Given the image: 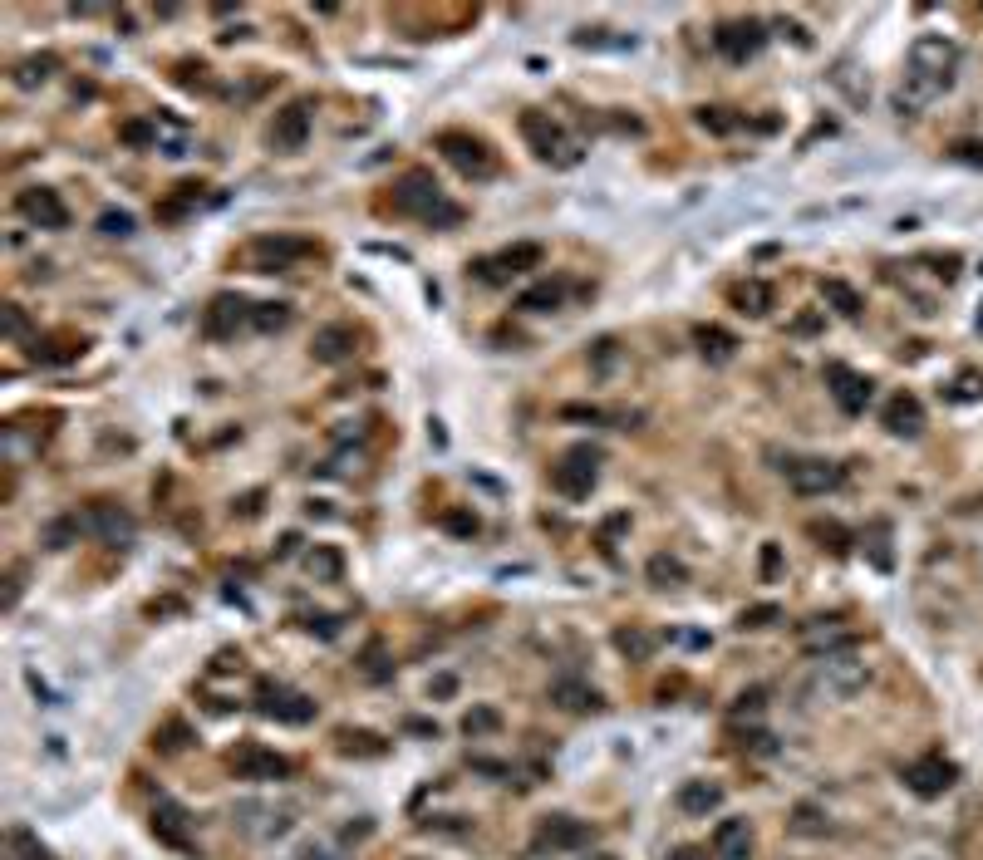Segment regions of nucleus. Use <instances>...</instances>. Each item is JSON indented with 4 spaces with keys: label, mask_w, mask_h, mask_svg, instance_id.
Instances as JSON below:
<instances>
[{
    "label": "nucleus",
    "mask_w": 983,
    "mask_h": 860,
    "mask_svg": "<svg viewBox=\"0 0 983 860\" xmlns=\"http://www.w3.org/2000/svg\"><path fill=\"white\" fill-rule=\"evenodd\" d=\"M394 212H404V217H413V222H423V227H433V231H448L463 222V207L433 182V172H423V168H408L394 182Z\"/></svg>",
    "instance_id": "nucleus-1"
},
{
    "label": "nucleus",
    "mask_w": 983,
    "mask_h": 860,
    "mask_svg": "<svg viewBox=\"0 0 983 860\" xmlns=\"http://www.w3.org/2000/svg\"><path fill=\"white\" fill-rule=\"evenodd\" d=\"M438 153L453 163V168L472 177V182H487V177H497V153L482 143V138H472V133H438Z\"/></svg>",
    "instance_id": "nucleus-2"
},
{
    "label": "nucleus",
    "mask_w": 983,
    "mask_h": 860,
    "mask_svg": "<svg viewBox=\"0 0 983 860\" xmlns=\"http://www.w3.org/2000/svg\"><path fill=\"white\" fill-rule=\"evenodd\" d=\"M595 482H600V448H571L566 458L551 467V487L561 492V497H571V502H580V497H590L595 492Z\"/></svg>",
    "instance_id": "nucleus-3"
},
{
    "label": "nucleus",
    "mask_w": 983,
    "mask_h": 860,
    "mask_svg": "<svg viewBox=\"0 0 983 860\" xmlns=\"http://www.w3.org/2000/svg\"><path fill=\"white\" fill-rule=\"evenodd\" d=\"M590 841H595V826H590V821H576V816H551V821H541V831H536L531 851H536V856H566V851H585Z\"/></svg>",
    "instance_id": "nucleus-4"
},
{
    "label": "nucleus",
    "mask_w": 983,
    "mask_h": 860,
    "mask_svg": "<svg viewBox=\"0 0 983 860\" xmlns=\"http://www.w3.org/2000/svg\"><path fill=\"white\" fill-rule=\"evenodd\" d=\"M256 713L261 718H276V723H310L320 708H315V698H305V693H295L286 684H266L256 688Z\"/></svg>",
    "instance_id": "nucleus-5"
},
{
    "label": "nucleus",
    "mask_w": 983,
    "mask_h": 860,
    "mask_svg": "<svg viewBox=\"0 0 983 860\" xmlns=\"http://www.w3.org/2000/svg\"><path fill=\"white\" fill-rule=\"evenodd\" d=\"M816 679H821V688H826L831 698H856V693L870 684V664L866 659H856L851 649H846V654H826L821 669H816Z\"/></svg>",
    "instance_id": "nucleus-6"
},
{
    "label": "nucleus",
    "mask_w": 983,
    "mask_h": 860,
    "mask_svg": "<svg viewBox=\"0 0 983 860\" xmlns=\"http://www.w3.org/2000/svg\"><path fill=\"white\" fill-rule=\"evenodd\" d=\"M713 45H718V55H723V59L748 64V59L762 55L767 30H762V20H728V25H718V30H713Z\"/></svg>",
    "instance_id": "nucleus-7"
},
{
    "label": "nucleus",
    "mask_w": 983,
    "mask_h": 860,
    "mask_svg": "<svg viewBox=\"0 0 983 860\" xmlns=\"http://www.w3.org/2000/svg\"><path fill=\"white\" fill-rule=\"evenodd\" d=\"M954 782H959V767H954L949 757H939V752L915 757V762L905 767V787H910L915 797H944Z\"/></svg>",
    "instance_id": "nucleus-8"
},
{
    "label": "nucleus",
    "mask_w": 983,
    "mask_h": 860,
    "mask_svg": "<svg viewBox=\"0 0 983 860\" xmlns=\"http://www.w3.org/2000/svg\"><path fill=\"white\" fill-rule=\"evenodd\" d=\"M521 138H526L531 153L546 158V163H576V148L566 143V133H561L546 114H521Z\"/></svg>",
    "instance_id": "nucleus-9"
},
{
    "label": "nucleus",
    "mask_w": 983,
    "mask_h": 860,
    "mask_svg": "<svg viewBox=\"0 0 983 860\" xmlns=\"http://www.w3.org/2000/svg\"><path fill=\"white\" fill-rule=\"evenodd\" d=\"M536 266H541V246H536V241H521V246H507V251L477 261L472 271H477L487 286H502V281H512L521 271H536Z\"/></svg>",
    "instance_id": "nucleus-10"
},
{
    "label": "nucleus",
    "mask_w": 983,
    "mask_h": 860,
    "mask_svg": "<svg viewBox=\"0 0 983 860\" xmlns=\"http://www.w3.org/2000/svg\"><path fill=\"white\" fill-rule=\"evenodd\" d=\"M232 772L241 782H281V777H290V762L261 743H241L232 752Z\"/></svg>",
    "instance_id": "nucleus-11"
},
{
    "label": "nucleus",
    "mask_w": 983,
    "mask_h": 860,
    "mask_svg": "<svg viewBox=\"0 0 983 860\" xmlns=\"http://www.w3.org/2000/svg\"><path fill=\"white\" fill-rule=\"evenodd\" d=\"M15 212L25 217V222H35L40 231H59L69 227V207L59 202L55 187H25L20 197H15Z\"/></svg>",
    "instance_id": "nucleus-12"
},
{
    "label": "nucleus",
    "mask_w": 983,
    "mask_h": 860,
    "mask_svg": "<svg viewBox=\"0 0 983 860\" xmlns=\"http://www.w3.org/2000/svg\"><path fill=\"white\" fill-rule=\"evenodd\" d=\"M787 482H792L797 497H826V492H836L846 482V467H836V462H826V458H807V462H792L787 467Z\"/></svg>",
    "instance_id": "nucleus-13"
},
{
    "label": "nucleus",
    "mask_w": 983,
    "mask_h": 860,
    "mask_svg": "<svg viewBox=\"0 0 983 860\" xmlns=\"http://www.w3.org/2000/svg\"><path fill=\"white\" fill-rule=\"evenodd\" d=\"M910 69L934 74V79H954V69H959V45L944 40V35H920V40L910 45Z\"/></svg>",
    "instance_id": "nucleus-14"
},
{
    "label": "nucleus",
    "mask_w": 983,
    "mask_h": 860,
    "mask_svg": "<svg viewBox=\"0 0 983 860\" xmlns=\"http://www.w3.org/2000/svg\"><path fill=\"white\" fill-rule=\"evenodd\" d=\"M153 836L173 851H192V816L187 806L173 802V797H158L153 802Z\"/></svg>",
    "instance_id": "nucleus-15"
},
{
    "label": "nucleus",
    "mask_w": 983,
    "mask_h": 860,
    "mask_svg": "<svg viewBox=\"0 0 983 860\" xmlns=\"http://www.w3.org/2000/svg\"><path fill=\"white\" fill-rule=\"evenodd\" d=\"M271 148L276 153H295V148H305V138H310V104L305 99H295V104H286L281 114L271 118Z\"/></svg>",
    "instance_id": "nucleus-16"
},
{
    "label": "nucleus",
    "mask_w": 983,
    "mask_h": 860,
    "mask_svg": "<svg viewBox=\"0 0 983 860\" xmlns=\"http://www.w3.org/2000/svg\"><path fill=\"white\" fill-rule=\"evenodd\" d=\"M954 89V79H934V74H920V69H910L905 79H900V89H895V109L900 114H920L929 109L939 94H949Z\"/></svg>",
    "instance_id": "nucleus-17"
},
{
    "label": "nucleus",
    "mask_w": 983,
    "mask_h": 860,
    "mask_svg": "<svg viewBox=\"0 0 983 860\" xmlns=\"http://www.w3.org/2000/svg\"><path fill=\"white\" fill-rule=\"evenodd\" d=\"M251 256L261 261V271H286L290 261L315 256V241H305V236H261L251 246Z\"/></svg>",
    "instance_id": "nucleus-18"
},
{
    "label": "nucleus",
    "mask_w": 983,
    "mask_h": 860,
    "mask_svg": "<svg viewBox=\"0 0 983 860\" xmlns=\"http://www.w3.org/2000/svg\"><path fill=\"white\" fill-rule=\"evenodd\" d=\"M826 384H831V394H836V403H841V413H866V403L875 399V384H870L866 374H851L846 364H831L826 369Z\"/></svg>",
    "instance_id": "nucleus-19"
},
{
    "label": "nucleus",
    "mask_w": 983,
    "mask_h": 860,
    "mask_svg": "<svg viewBox=\"0 0 983 860\" xmlns=\"http://www.w3.org/2000/svg\"><path fill=\"white\" fill-rule=\"evenodd\" d=\"M79 531L104 536V541H114V546H128L138 526H133V516H128V512H118V507H109V502H94L89 512L79 516Z\"/></svg>",
    "instance_id": "nucleus-20"
},
{
    "label": "nucleus",
    "mask_w": 983,
    "mask_h": 860,
    "mask_svg": "<svg viewBox=\"0 0 983 860\" xmlns=\"http://www.w3.org/2000/svg\"><path fill=\"white\" fill-rule=\"evenodd\" d=\"M241 325H251V305L241 295H217L202 315V335H212V340H227Z\"/></svg>",
    "instance_id": "nucleus-21"
},
{
    "label": "nucleus",
    "mask_w": 983,
    "mask_h": 860,
    "mask_svg": "<svg viewBox=\"0 0 983 860\" xmlns=\"http://www.w3.org/2000/svg\"><path fill=\"white\" fill-rule=\"evenodd\" d=\"M708 851H713V860H748L752 856L748 816H728V821H718V826H713V836H708Z\"/></svg>",
    "instance_id": "nucleus-22"
},
{
    "label": "nucleus",
    "mask_w": 983,
    "mask_h": 860,
    "mask_svg": "<svg viewBox=\"0 0 983 860\" xmlns=\"http://www.w3.org/2000/svg\"><path fill=\"white\" fill-rule=\"evenodd\" d=\"M802 644H807V654L826 659V654H846L856 644V634L846 630L841 620H807L802 625Z\"/></svg>",
    "instance_id": "nucleus-23"
},
{
    "label": "nucleus",
    "mask_w": 983,
    "mask_h": 860,
    "mask_svg": "<svg viewBox=\"0 0 983 860\" xmlns=\"http://www.w3.org/2000/svg\"><path fill=\"white\" fill-rule=\"evenodd\" d=\"M885 428L895 438H920L925 433V403L915 399V394H895V399L885 403Z\"/></svg>",
    "instance_id": "nucleus-24"
},
{
    "label": "nucleus",
    "mask_w": 983,
    "mask_h": 860,
    "mask_svg": "<svg viewBox=\"0 0 983 860\" xmlns=\"http://www.w3.org/2000/svg\"><path fill=\"white\" fill-rule=\"evenodd\" d=\"M310 354H315L320 364H345L349 354H354V330H349V325H325V330H315Z\"/></svg>",
    "instance_id": "nucleus-25"
},
{
    "label": "nucleus",
    "mask_w": 983,
    "mask_h": 860,
    "mask_svg": "<svg viewBox=\"0 0 983 860\" xmlns=\"http://www.w3.org/2000/svg\"><path fill=\"white\" fill-rule=\"evenodd\" d=\"M551 703H561L566 713H595V708H605V698L590 684H580V679H556L551 684Z\"/></svg>",
    "instance_id": "nucleus-26"
},
{
    "label": "nucleus",
    "mask_w": 983,
    "mask_h": 860,
    "mask_svg": "<svg viewBox=\"0 0 983 860\" xmlns=\"http://www.w3.org/2000/svg\"><path fill=\"white\" fill-rule=\"evenodd\" d=\"M674 802H679L684 816H708V811L723 806V787H718V782H684Z\"/></svg>",
    "instance_id": "nucleus-27"
},
{
    "label": "nucleus",
    "mask_w": 983,
    "mask_h": 860,
    "mask_svg": "<svg viewBox=\"0 0 983 860\" xmlns=\"http://www.w3.org/2000/svg\"><path fill=\"white\" fill-rule=\"evenodd\" d=\"M821 300H826V310H836L841 320H861V310H866V300H861V290L846 286V281H821Z\"/></svg>",
    "instance_id": "nucleus-28"
},
{
    "label": "nucleus",
    "mask_w": 983,
    "mask_h": 860,
    "mask_svg": "<svg viewBox=\"0 0 983 860\" xmlns=\"http://www.w3.org/2000/svg\"><path fill=\"white\" fill-rule=\"evenodd\" d=\"M561 300H566V286H561V281H541V286L521 290V295H517V310H531V315H551V310H561Z\"/></svg>",
    "instance_id": "nucleus-29"
},
{
    "label": "nucleus",
    "mask_w": 983,
    "mask_h": 860,
    "mask_svg": "<svg viewBox=\"0 0 983 860\" xmlns=\"http://www.w3.org/2000/svg\"><path fill=\"white\" fill-rule=\"evenodd\" d=\"M733 305L743 315H752V320H762L772 310V286L767 281H743V286H733Z\"/></svg>",
    "instance_id": "nucleus-30"
},
{
    "label": "nucleus",
    "mask_w": 983,
    "mask_h": 860,
    "mask_svg": "<svg viewBox=\"0 0 983 860\" xmlns=\"http://www.w3.org/2000/svg\"><path fill=\"white\" fill-rule=\"evenodd\" d=\"M684 580H689V571H684L679 556H649V585L674 590V585H684Z\"/></svg>",
    "instance_id": "nucleus-31"
},
{
    "label": "nucleus",
    "mask_w": 983,
    "mask_h": 860,
    "mask_svg": "<svg viewBox=\"0 0 983 860\" xmlns=\"http://www.w3.org/2000/svg\"><path fill=\"white\" fill-rule=\"evenodd\" d=\"M694 340H698V349H703L708 359H728V354L738 349V340H733V335H728L723 325H698Z\"/></svg>",
    "instance_id": "nucleus-32"
},
{
    "label": "nucleus",
    "mask_w": 983,
    "mask_h": 860,
    "mask_svg": "<svg viewBox=\"0 0 983 860\" xmlns=\"http://www.w3.org/2000/svg\"><path fill=\"white\" fill-rule=\"evenodd\" d=\"M305 566H310V575H315V580H340V575H345V556H340L335 546H315Z\"/></svg>",
    "instance_id": "nucleus-33"
},
{
    "label": "nucleus",
    "mask_w": 983,
    "mask_h": 860,
    "mask_svg": "<svg viewBox=\"0 0 983 860\" xmlns=\"http://www.w3.org/2000/svg\"><path fill=\"white\" fill-rule=\"evenodd\" d=\"M55 69H59V59H55V55L25 59V64H15V84H20V89H35V84H45V79H50Z\"/></svg>",
    "instance_id": "nucleus-34"
},
{
    "label": "nucleus",
    "mask_w": 983,
    "mask_h": 860,
    "mask_svg": "<svg viewBox=\"0 0 983 860\" xmlns=\"http://www.w3.org/2000/svg\"><path fill=\"white\" fill-rule=\"evenodd\" d=\"M615 649H620V654H630L635 664H644V659L654 654V634L635 630V625H630V630H615Z\"/></svg>",
    "instance_id": "nucleus-35"
},
{
    "label": "nucleus",
    "mask_w": 983,
    "mask_h": 860,
    "mask_svg": "<svg viewBox=\"0 0 983 860\" xmlns=\"http://www.w3.org/2000/svg\"><path fill=\"white\" fill-rule=\"evenodd\" d=\"M251 325H256V330H286V325H290V305H281V300L251 305Z\"/></svg>",
    "instance_id": "nucleus-36"
},
{
    "label": "nucleus",
    "mask_w": 983,
    "mask_h": 860,
    "mask_svg": "<svg viewBox=\"0 0 983 860\" xmlns=\"http://www.w3.org/2000/svg\"><path fill=\"white\" fill-rule=\"evenodd\" d=\"M187 743H192V728H187L182 718H168V723L153 733V747H163V752H182Z\"/></svg>",
    "instance_id": "nucleus-37"
},
{
    "label": "nucleus",
    "mask_w": 983,
    "mask_h": 860,
    "mask_svg": "<svg viewBox=\"0 0 983 860\" xmlns=\"http://www.w3.org/2000/svg\"><path fill=\"white\" fill-rule=\"evenodd\" d=\"M497 728H502V713H497V708H472L463 718L467 738H482V733H497Z\"/></svg>",
    "instance_id": "nucleus-38"
},
{
    "label": "nucleus",
    "mask_w": 983,
    "mask_h": 860,
    "mask_svg": "<svg viewBox=\"0 0 983 860\" xmlns=\"http://www.w3.org/2000/svg\"><path fill=\"white\" fill-rule=\"evenodd\" d=\"M335 743H340V752H364V757H379V752H384V743H379L374 733H349V728L335 733Z\"/></svg>",
    "instance_id": "nucleus-39"
},
{
    "label": "nucleus",
    "mask_w": 983,
    "mask_h": 860,
    "mask_svg": "<svg viewBox=\"0 0 983 860\" xmlns=\"http://www.w3.org/2000/svg\"><path fill=\"white\" fill-rule=\"evenodd\" d=\"M777 620H782L777 605H752V610L738 615V630H767V625H777Z\"/></svg>",
    "instance_id": "nucleus-40"
},
{
    "label": "nucleus",
    "mask_w": 983,
    "mask_h": 860,
    "mask_svg": "<svg viewBox=\"0 0 983 860\" xmlns=\"http://www.w3.org/2000/svg\"><path fill=\"white\" fill-rule=\"evenodd\" d=\"M811 536L816 541H831V551H851V536L841 521H811Z\"/></svg>",
    "instance_id": "nucleus-41"
},
{
    "label": "nucleus",
    "mask_w": 983,
    "mask_h": 860,
    "mask_svg": "<svg viewBox=\"0 0 983 860\" xmlns=\"http://www.w3.org/2000/svg\"><path fill=\"white\" fill-rule=\"evenodd\" d=\"M118 138H123V143H133V148L158 143V123H153V118H148V123H123V128H118Z\"/></svg>",
    "instance_id": "nucleus-42"
},
{
    "label": "nucleus",
    "mask_w": 983,
    "mask_h": 860,
    "mask_svg": "<svg viewBox=\"0 0 983 860\" xmlns=\"http://www.w3.org/2000/svg\"><path fill=\"white\" fill-rule=\"evenodd\" d=\"M74 531H79V516H74V521H50V526H45V546H50V551H64V541H69Z\"/></svg>",
    "instance_id": "nucleus-43"
},
{
    "label": "nucleus",
    "mask_w": 983,
    "mask_h": 860,
    "mask_svg": "<svg viewBox=\"0 0 983 860\" xmlns=\"http://www.w3.org/2000/svg\"><path fill=\"white\" fill-rule=\"evenodd\" d=\"M99 231H104V236H133V217H128V212H104V217H99Z\"/></svg>",
    "instance_id": "nucleus-44"
},
{
    "label": "nucleus",
    "mask_w": 983,
    "mask_h": 860,
    "mask_svg": "<svg viewBox=\"0 0 983 860\" xmlns=\"http://www.w3.org/2000/svg\"><path fill=\"white\" fill-rule=\"evenodd\" d=\"M698 123H703V128H713V133L738 128V118H728V109H698Z\"/></svg>",
    "instance_id": "nucleus-45"
},
{
    "label": "nucleus",
    "mask_w": 983,
    "mask_h": 860,
    "mask_svg": "<svg viewBox=\"0 0 983 860\" xmlns=\"http://www.w3.org/2000/svg\"><path fill=\"white\" fill-rule=\"evenodd\" d=\"M443 526H448L453 536H477V516H467V512H448L443 516Z\"/></svg>",
    "instance_id": "nucleus-46"
},
{
    "label": "nucleus",
    "mask_w": 983,
    "mask_h": 860,
    "mask_svg": "<svg viewBox=\"0 0 983 860\" xmlns=\"http://www.w3.org/2000/svg\"><path fill=\"white\" fill-rule=\"evenodd\" d=\"M777 571H782V546H762V580H777Z\"/></svg>",
    "instance_id": "nucleus-47"
},
{
    "label": "nucleus",
    "mask_w": 983,
    "mask_h": 860,
    "mask_svg": "<svg viewBox=\"0 0 983 860\" xmlns=\"http://www.w3.org/2000/svg\"><path fill=\"white\" fill-rule=\"evenodd\" d=\"M949 153H954L959 163H974V168H983V143H954Z\"/></svg>",
    "instance_id": "nucleus-48"
},
{
    "label": "nucleus",
    "mask_w": 983,
    "mask_h": 860,
    "mask_svg": "<svg viewBox=\"0 0 983 860\" xmlns=\"http://www.w3.org/2000/svg\"><path fill=\"white\" fill-rule=\"evenodd\" d=\"M762 698H767L762 688H752V693H743V698L733 703V718H743V713H757V708H762Z\"/></svg>",
    "instance_id": "nucleus-49"
},
{
    "label": "nucleus",
    "mask_w": 983,
    "mask_h": 860,
    "mask_svg": "<svg viewBox=\"0 0 983 860\" xmlns=\"http://www.w3.org/2000/svg\"><path fill=\"white\" fill-rule=\"evenodd\" d=\"M5 335L15 340V335H25V315H20V305H5Z\"/></svg>",
    "instance_id": "nucleus-50"
},
{
    "label": "nucleus",
    "mask_w": 983,
    "mask_h": 860,
    "mask_svg": "<svg viewBox=\"0 0 983 860\" xmlns=\"http://www.w3.org/2000/svg\"><path fill=\"white\" fill-rule=\"evenodd\" d=\"M310 634H320V639H335V634H340V620H335V615H320V620H310Z\"/></svg>",
    "instance_id": "nucleus-51"
},
{
    "label": "nucleus",
    "mask_w": 983,
    "mask_h": 860,
    "mask_svg": "<svg viewBox=\"0 0 983 860\" xmlns=\"http://www.w3.org/2000/svg\"><path fill=\"white\" fill-rule=\"evenodd\" d=\"M20 605V571L5 575V610H15Z\"/></svg>",
    "instance_id": "nucleus-52"
},
{
    "label": "nucleus",
    "mask_w": 983,
    "mask_h": 860,
    "mask_svg": "<svg viewBox=\"0 0 983 860\" xmlns=\"http://www.w3.org/2000/svg\"><path fill=\"white\" fill-rule=\"evenodd\" d=\"M821 330V315H802L797 325H792V335H816Z\"/></svg>",
    "instance_id": "nucleus-53"
},
{
    "label": "nucleus",
    "mask_w": 983,
    "mask_h": 860,
    "mask_svg": "<svg viewBox=\"0 0 983 860\" xmlns=\"http://www.w3.org/2000/svg\"><path fill=\"white\" fill-rule=\"evenodd\" d=\"M453 688H458V679H453V674H443V679H438V684H433V693H438V698H448V693H453Z\"/></svg>",
    "instance_id": "nucleus-54"
},
{
    "label": "nucleus",
    "mask_w": 983,
    "mask_h": 860,
    "mask_svg": "<svg viewBox=\"0 0 983 860\" xmlns=\"http://www.w3.org/2000/svg\"><path fill=\"white\" fill-rule=\"evenodd\" d=\"M674 860H703V851H694V846H684V851H679V856H674Z\"/></svg>",
    "instance_id": "nucleus-55"
},
{
    "label": "nucleus",
    "mask_w": 983,
    "mask_h": 860,
    "mask_svg": "<svg viewBox=\"0 0 983 860\" xmlns=\"http://www.w3.org/2000/svg\"><path fill=\"white\" fill-rule=\"evenodd\" d=\"M300 860H335V856H325V851H310V856H300Z\"/></svg>",
    "instance_id": "nucleus-56"
},
{
    "label": "nucleus",
    "mask_w": 983,
    "mask_h": 860,
    "mask_svg": "<svg viewBox=\"0 0 983 860\" xmlns=\"http://www.w3.org/2000/svg\"><path fill=\"white\" fill-rule=\"evenodd\" d=\"M590 860H615V856H590Z\"/></svg>",
    "instance_id": "nucleus-57"
},
{
    "label": "nucleus",
    "mask_w": 983,
    "mask_h": 860,
    "mask_svg": "<svg viewBox=\"0 0 983 860\" xmlns=\"http://www.w3.org/2000/svg\"><path fill=\"white\" fill-rule=\"evenodd\" d=\"M10 860H15V856H10Z\"/></svg>",
    "instance_id": "nucleus-58"
}]
</instances>
